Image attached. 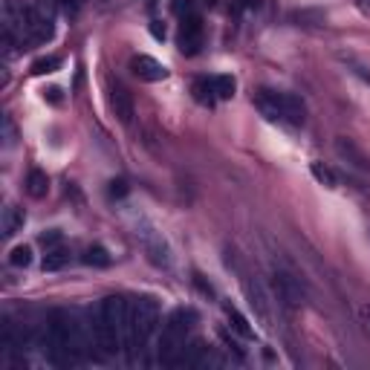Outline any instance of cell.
<instances>
[{
    "label": "cell",
    "instance_id": "11",
    "mask_svg": "<svg viewBox=\"0 0 370 370\" xmlns=\"http://www.w3.org/2000/svg\"><path fill=\"white\" fill-rule=\"evenodd\" d=\"M70 263V249L61 243L55 246H46V255H44V272H58V269H64Z\"/></svg>",
    "mask_w": 370,
    "mask_h": 370
},
{
    "label": "cell",
    "instance_id": "16",
    "mask_svg": "<svg viewBox=\"0 0 370 370\" xmlns=\"http://www.w3.org/2000/svg\"><path fill=\"white\" fill-rule=\"evenodd\" d=\"M336 151H338V157H344L348 162H353L356 168H370V162L362 157V151H359V147L350 139H338L336 142Z\"/></svg>",
    "mask_w": 370,
    "mask_h": 370
},
{
    "label": "cell",
    "instance_id": "7",
    "mask_svg": "<svg viewBox=\"0 0 370 370\" xmlns=\"http://www.w3.org/2000/svg\"><path fill=\"white\" fill-rule=\"evenodd\" d=\"M203 44H206V27H203L200 15L183 18L180 32H177V46H180V53H183V55H197V53L203 49Z\"/></svg>",
    "mask_w": 370,
    "mask_h": 370
},
{
    "label": "cell",
    "instance_id": "1",
    "mask_svg": "<svg viewBox=\"0 0 370 370\" xmlns=\"http://www.w3.org/2000/svg\"><path fill=\"white\" fill-rule=\"evenodd\" d=\"M44 348L49 353V362L58 367H72L84 362V336L76 324V318L64 310H53L44 327Z\"/></svg>",
    "mask_w": 370,
    "mask_h": 370
},
{
    "label": "cell",
    "instance_id": "30",
    "mask_svg": "<svg viewBox=\"0 0 370 370\" xmlns=\"http://www.w3.org/2000/svg\"><path fill=\"white\" fill-rule=\"evenodd\" d=\"M206 4H209V6H214V4H217V0H206Z\"/></svg>",
    "mask_w": 370,
    "mask_h": 370
},
{
    "label": "cell",
    "instance_id": "27",
    "mask_svg": "<svg viewBox=\"0 0 370 370\" xmlns=\"http://www.w3.org/2000/svg\"><path fill=\"white\" fill-rule=\"evenodd\" d=\"M194 284L200 286V292L203 295H214V289H211V284H203V275H194Z\"/></svg>",
    "mask_w": 370,
    "mask_h": 370
},
{
    "label": "cell",
    "instance_id": "29",
    "mask_svg": "<svg viewBox=\"0 0 370 370\" xmlns=\"http://www.w3.org/2000/svg\"><path fill=\"white\" fill-rule=\"evenodd\" d=\"M58 4H76V0H58Z\"/></svg>",
    "mask_w": 370,
    "mask_h": 370
},
{
    "label": "cell",
    "instance_id": "2",
    "mask_svg": "<svg viewBox=\"0 0 370 370\" xmlns=\"http://www.w3.org/2000/svg\"><path fill=\"white\" fill-rule=\"evenodd\" d=\"M128 322H131V301L125 295H107L98 304V312L93 318V341L102 350V356H116L125 348Z\"/></svg>",
    "mask_w": 370,
    "mask_h": 370
},
{
    "label": "cell",
    "instance_id": "12",
    "mask_svg": "<svg viewBox=\"0 0 370 370\" xmlns=\"http://www.w3.org/2000/svg\"><path fill=\"white\" fill-rule=\"evenodd\" d=\"M23 223H27V214H23V209L18 206H6L4 209V220H0V232H4V237H12L23 229Z\"/></svg>",
    "mask_w": 370,
    "mask_h": 370
},
{
    "label": "cell",
    "instance_id": "28",
    "mask_svg": "<svg viewBox=\"0 0 370 370\" xmlns=\"http://www.w3.org/2000/svg\"><path fill=\"white\" fill-rule=\"evenodd\" d=\"M362 322H364V330L370 333V307H362Z\"/></svg>",
    "mask_w": 370,
    "mask_h": 370
},
{
    "label": "cell",
    "instance_id": "26",
    "mask_svg": "<svg viewBox=\"0 0 370 370\" xmlns=\"http://www.w3.org/2000/svg\"><path fill=\"white\" fill-rule=\"evenodd\" d=\"M58 240H61V234H58L55 229H53V232H46V234H41V243H44V246H55Z\"/></svg>",
    "mask_w": 370,
    "mask_h": 370
},
{
    "label": "cell",
    "instance_id": "21",
    "mask_svg": "<svg viewBox=\"0 0 370 370\" xmlns=\"http://www.w3.org/2000/svg\"><path fill=\"white\" fill-rule=\"evenodd\" d=\"M61 67V58L58 55H44L32 64V76H49V72H55Z\"/></svg>",
    "mask_w": 370,
    "mask_h": 370
},
{
    "label": "cell",
    "instance_id": "6",
    "mask_svg": "<svg viewBox=\"0 0 370 370\" xmlns=\"http://www.w3.org/2000/svg\"><path fill=\"white\" fill-rule=\"evenodd\" d=\"M272 289L278 295V301L284 307H289V310L301 307L307 301V292H304L301 278L292 275V272H286V269H275V272H272Z\"/></svg>",
    "mask_w": 370,
    "mask_h": 370
},
{
    "label": "cell",
    "instance_id": "17",
    "mask_svg": "<svg viewBox=\"0 0 370 370\" xmlns=\"http://www.w3.org/2000/svg\"><path fill=\"white\" fill-rule=\"evenodd\" d=\"M46 191H49V177L44 171H29L27 174V194L41 200V197H46Z\"/></svg>",
    "mask_w": 370,
    "mask_h": 370
},
{
    "label": "cell",
    "instance_id": "8",
    "mask_svg": "<svg viewBox=\"0 0 370 370\" xmlns=\"http://www.w3.org/2000/svg\"><path fill=\"white\" fill-rule=\"evenodd\" d=\"M252 102H255V107L260 110L263 119L286 125V116H284V93H278V90H258L252 95Z\"/></svg>",
    "mask_w": 370,
    "mask_h": 370
},
{
    "label": "cell",
    "instance_id": "5",
    "mask_svg": "<svg viewBox=\"0 0 370 370\" xmlns=\"http://www.w3.org/2000/svg\"><path fill=\"white\" fill-rule=\"evenodd\" d=\"M55 32V12L53 6L46 4H35L23 12V20H20V44L27 46H38V44H46Z\"/></svg>",
    "mask_w": 370,
    "mask_h": 370
},
{
    "label": "cell",
    "instance_id": "4",
    "mask_svg": "<svg viewBox=\"0 0 370 370\" xmlns=\"http://www.w3.org/2000/svg\"><path fill=\"white\" fill-rule=\"evenodd\" d=\"M197 322V312L194 310H174L165 324H162V333H159V341H157V362L165 364V367H180L183 364V356H185V348H188V336H191V327Z\"/></svg>",
    "mask_w": 370,
    "mask_h": 370
},
{
    "label": "cell",
    "instance_id": "20",
    "mask_svg": "<svg viewBox=\"0 0 370 370\" xmlns=\"http://www.w3.org/2000/svg\"><path fill=\"white\" fill-rule=\"evenodd\" d=\"M310 171H312V177H315L318 183H322V185H327V188H336V185H338V177H336V171H333L330 165H324V162H312Z\"/></svg>",
    "mask_w": 370,
    "mask_h": 370
},
{
    "label": "cell",
    "instance_id": "15",
    "mask_svg": "<svg viewBox=\"0 0 370 370\" xmlns=\"http://www.w3.org/2000/svg\"><path fill=\"white\" fill-rule=\"evenodd\" d=\"M191 93H194V98H197V102H200L203 107H211V105L217 102V93H214L211 79H197V81L191 84Z\"/></svg>",
    "mask_w": 370,
    "mask_h": 370
},
{
    "label": "cell",
    "instance_id": "25",
    "mask_svg": "<svg viewBox=\"0 0 370 370\" xmlns=\"http://www.w3.org/2000/svg\"><path fill=\"white\" fill-rule=\"evenodd\" d=\"M128 194V183L125 180H113L110 183V197H125Z\"/></svg>",
    "mask_w": 370,
    "mask_h": 370
},
{
    "label": "cell",
    "instance_id": "3",
    "mask_svg": "<svg viewBox=\"0 0 370 370\" xmlns=\"http://www.w3.org/2000/svg\"><path fill=\"white\" fill-rule=\"evenodd\" d=\"M159 301L151 295H139L131 301V322H128V333H125V350H128V362L136 364L142 359V353L147 350V341L154 338L157 327H159Z\"/></svg>",
    "mask_w": 370,
    "mask_h": 370
},
{
    "label": "cell",
    "instance_id": "23",
    "mask_svg": "<svg viewBox=\"0 0 370 370\" xmlns=\"http://www.w3.org/2000/svg\"><path fill=\"white\" fill-rule=\"evenodd\" d=\"M171 9H174V15H180V18L197 15L194 12V0H174V4H171Z\"/></svg>",
    "mask_w": 370,
    "mask_h": 370
},
{
    "label": "cell",
    "instance_id": "13",
    "mask_svg": "<svg viewBox=\"0 0 370 370\" xmlns=\"http://www.w3.org/2000/svg\"><path fill=\"white\" fill-rule=\"evenodd\" d=\"M243 286H246V295H249V304L255 307V312L263 318V322H269V307H266V295L263 289L258 286V281H252L249 275H243Z\"/></svg>",
    "mask_w": 370,
    "mask_h": 370
},
{
    "label": "cell",
    "instance_id": "14",
    "mask_svg": "<svg viewBox=\"0 0 370 370\" xmlns=\"http://www.w3.org/2000/svg\"><path fill=\"white\" fill-rule=\"evenodd\" d=\"M226 318H229V327H232L240 338H255V330L249 327V322H246V315H240L237 307L226 304Z\"/></svg>",
    "mask_w": 370,
    "mask_h": 370
},
{
    "label": "cell",
    "instance_id": "18",
    "mask_svg": "<svg viewBox=\"0 0 370 370\" xmlns=\"http://www.w3.org/2000/svg\"><path fill=\"white\" fill-rule=\"evenodd\" d=\"M81 260H84L87 266H98V269H105V266L113 263V258H110V252L105 249V246H90Z\"/></svg>",
    "mask_w": 370,
    "mask_h": 370
},
{
    "label": "cell",
    "instance_id": "24",
    "mask_svg": "<svg viewBox=\"0 0 370 370\" xmlns=\"http://www.w3.org/2000/svg\"><path fill=\"white\" fill-rule=\"evenodd\" d=\"M4 139H6V147H12V145H15V139H18L15 125H12V119H9V116L4 119Z\"/></svg>",
    "mask_w": 370,
    "mask_h": 370
},
{
    "label": "cell",
    "instance_id": "9",
    "mask_svg": "<svg viewBox=\"0 0 370 370\" xmlns=\"http://www.w3.org/2000/svg\"><path fill=\"white\" fill-rule=\"evenodd\" d=\"M110 110L116 113V119L121 121V125H131L133 116H136V107H133V95L128 93L125 84H119V81H110Z\"/></svg>",
    "mask_w": 370,
    "mask_h": 370
},
{
    "label": "cell",
    "instance_id": "10",
    "mask_svg": "<svg viewBox=\"0 0 370 370\" xmlns=\"http://www.w3.org/2000/svg\"><path fill=\"white\" fill-rule=\"evenodd\" d=\"M131 72H133L139 81H151V84L168 79V67L159 64V61L151 58V55H133V58H131Z\"/></svg>",
    "mask_w": 370,
    "mask_h": 370
},
{
    "label": "cell",
    "instance_id": "22",
    "mask_svg": "<svg viewBox=\"0 0 370 370\" xmlns=\"http://www.w3.org/2000/svg\"><path fill=\"white\" fill-rule=\"evenodd\" d=\"M9 263L18 266V269H27L32 263V249L29 246H15V249L9 252Z\"/></svg>",
    "mask_w": 370,
    "mask_h": 370
},
{
    "label": "cell",
    "instance_id": "19",
    "mask_svg": "<svg viewBox=\"0 0 370 370\" xmlns=\"http://www.w3.org/2000/svg\"><path fill=\"white\" fill-rule=\"evenodd\" d=\"M211 84H214V93H217L220 102H229V98H234L237 81H234L232 76H214V79H211Z\"/></svg>",
    "mask_w": 370,
    "mask_h": 370
}]
</instances>
